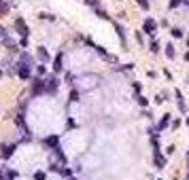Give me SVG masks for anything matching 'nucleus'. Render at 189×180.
I'll use <instances>...</instances> for the list:
<instances>
[{
    "label": "nucleus",
    "instance_id": "26",
    "mask_svg": "<svg viewBox=\"0 0 189 180\" xmlns=\"http://www.w3.org/2000/svg\"><path fill=\"white\" fill-rule=\"evenodd\" d=\"M45 70H47L45 66H36V72H38V74H45Z\"/></svg>",
    "mask_w": 189,
    "mask_h": 180
},
{
    "label": "nucleus",
    "instance_id": "7",
    "mask_svg": "<svg viewBox=\"0 0 189 180\" xmlns=\"http://www.w3.org/2000/svg\"><path fill=\"white\" fill-rule=\"evenodd\" d=\"M174 96H177V106H178V110H181V112H187V106H185V100H183V93H181V91H174Z\"/></svg>",
    "mask_w": 189,
    "mask_h": 180
},
{
    "label": "nucleus",
    "instance_id": "33",
    "mask_svg": "<svg viewBox=\"0 0 189 180\" xmlns=\"http://www.w3.org/2000/svg\"><path fill=\"white\" fill-rule=\"evenodd\" d=\"M0 79H2V72H0Z\"/></svg>",
    "mask_w": 189,
    "mask_h": 180
},
{
    "label": "nucleus",
    "instance_id": "1",
    "mask_svg": "<svg viewBox=\"0 0 189 180\" xmlns=\"http://www.w3.org/2000/svg\"><path fill=\"white\" fill-rule=\"evenodd\" d=\"M17 74H19V79H24V81H28L30 79V61H17Z\"/></svg>",
    "mask_w": 189,
    "mask_h": 180
},
{
    "label": "nucleus",
    "instance_id": "19",
    "mask_svg": "<svg viewBox=\"0 0 189 180\" xmlns=\"http://www.w3.org/2000/svg\"><path fill=\"white\" fill-rule=\"evenodd\" d=\"M136 100H138V104H140V106H147V104H149V100H147L144 96H140V93L136 96Z\"/></svg>",
    "mask_w": 189,
    "mask_h": 180
},
{
    "label": "nucleus",
    "instance_id": "14",
    "mask_svg": "<svg viewBox=\"0 0 189 180\" xmlns=\"http://www.w3.org/2000/svg\"><path fill=\"white\" fill-rule=\"evenodd\" d=\"M149 51H151V53H159V43H157V40H151V43H149Z\"/></svg>",
    "mask_w": 189,
    "mask_h": 180
},
{
    "label": "nucleus",
    "instance_id": "21",
    "mask_svg": "<svg viewBox=\"0 0 189 180\" xmlns=\"http://www.w3.org/2000/svg\"><path fill=\"white\" fill-rule=\"evenodd\" d=\"M136 2H138V7H140L142 11H147V9H149V2H147V0H136Z\"/></svg>",
    "mask_w": 189,
    "mask_h": 180
},
{
    "label": "nucleus",
    "instance_id": "9",
    "mask_svg": "<svg viewBox=\"0 0 189 180\" xmlns=\"http://www.w3.org/2000/svg\"><path fill=\"white\" fill-rule=\"evenodd\" d=\"M168 125H170V115H164L162 121H159V125H157V132H164Z\"/></svg>",
    "mask_w": 189,
    "mask_h": 180
},
{
    "label": "nucleus",
    "instance_id": "2",
    "mask_svg": "<svg viewBox=\"0 0 189 180\" xmlns=\"http://www.w3.org/2000/svg\"><path fill=\"white\" fill-rule=\"evenodd\" d=\"M142 32H147V34H155L157 32V21H155L153 17H147L142 21Z\"/></svg>",
    "mask_w": 189,
    "mask_h": 180
},
{
    "label": "nucleus",
    "instance_id": "10",
    "mask_svg": "<svg viewBox=\"0 0 189 180\" xmlns=\"http://www.w3.org/2000/svg\"><path fill=\"white\" fill-rule=\"evenodd\" d=\"M45 144L51 146V148H55V146H59V138L58 136H49V138H45Z\"/></svg>",
    "mask_w": 189,
    "mask_h": 180
},
{
    "label": "nucleus",
    "instance_id": "31",
    "mask_svg": "<svg viewBox=\"0 0 189 180\" xmlns=\"http://www.w3.org/2000/svg\"><path fill=\"white\" fill-rule=\"evenodd\" d=\"M183 4H189V0H183Z\"/></svg>",
    "mask_w": 189,
    "mask_h": 180
},
{
    "label": "nucleus",
    "instance_id": "22",
    "mask_svg": "<svg viewBox=\"0 0 189 180\" xmlns=\"http://www.w3.org/2000/svg\"><path fill=\"white\" fill-rule=\"evenodd\" d=\"M178 4H183V0H170V4H168V7H170V9H177Z\"/></svg>",
    "mask_w": 189,
    "mask_h": 180
},
{
    "label": "nucleus",
    "instance_id": "17",
    "mask_svg": "<svg viewBox=\"0 0 189 180\" xmlns=\"http://www.w3.org/2000/svg\"><path fill=\"white\" fill-rule=\"evenodd\" d=\"M170 34L174 36V38H183V30H181V28H172V30H170Z\"/></svg>",
    "mask_w": 189,
    "mask_h": 180
},
{
    "label": "nucleus",
    "instance_id": "28",
    "mask_svg": "<svg viewBox=\"0 0 189 180\" xmlns=\"http://www.w3.org/2000/svg\"><path fill=\"white\" fill-rule=\"evenodd\" d=\"M172 153H174V146H172V144H170V146H168V148H166V155H172Z\"/></svg>",
    "mask_w": 189,
    "mask_h": 180
},
{
    "label": "nucleus",
    "instance_id": "11",
    "mask_svg": "<svg viewBox=\"0 0 189 180\" xmlns=\"http://www.w3.org/2000/svg\"><path fill=\"white\" fill-rule=\"evenodd\" d=\"M62 68H64V66H62V53H58V57L53 60V72H59Z\"/></svg>",
    "mask_w": 189,
    "mask_h": 180
},
{
    "label": "nucleus",
    "instance_id": "13",
    "mask_svg": "<svg viewBox=\"0 0 189 180\" xmlns=\"http://www.w3.org/2000/svg\"><path fill=\"white\" fill-rule=\"evenodd\" d=\"M38 57L43 61H49V53L45 51V47H38Z\"/></svg>",
    "mask_w": 189,
    "mask_h": 180
},
{
    "label": "nucleus",
    "instance_id": "36",
    "mask_svg": "<svg viewBox=\"0 0 189 180\" xmlns=\"http://www.w3.org/2000/svg\"><path fill=\"white\" fill-rule=\"evenodd\" d=\"M187 45H189V40H187Z\"/></svg>",
    "mask_w": 189,
    "mask_h": 180
},
{
    "label": "nucleus",
    "instance_id": "30",
    "mask_svg": "<svg viewBox=\"0 0 189 180\" xmlns=\"http://www.w3.org/2000/svg\"><path fill=\"white\" fill-rule=\"evenodd\" d=\"M185 60H187V61H189V51H187V53H185Z\"/></svg>",
    "mask_w": 189,
    "mask_h": 180
},
{
    "label": "nucleus",
    "instance_id": "34",
    "mask_svg": "<svg viewBox=\"0 0 189 180\" xmlns=\"http://www.w3.org/2000/svg\"><path fill=\"white\" fill-rule=\"evenodd\" d=\"M70 180H77V178H70Z\"/></svg>",
    "mask_w": 189,
    "mask_h": 180
},
{
    "label": "nucleus",
    "instance_id": "23",
    "mask_svg": "<svg viewBox=\"0 0 189 180\" xmlns=\"http://www.w3.org/2000/svg\"><path fill=\"white\" fill-rule=\"evenodd\" d=\"M34 180H45V172H34Z\"/></svg>",
    "mask_w": 189,
    "mask_h": 180
},
{
    "label": "nucleus",
    "instance_id": "3",
    "mask_svg": "<svg viewBox=\"0 0 189 180\" xmlns=\"http://www.w3.org/2000/svg\"><path fill=\"white\" fill-rule=\"evenodd\" d=\"M153 161H155V168H157V169H164V168H166V157L162 155L159 146H157V148H153Z\"/></svg>",
    "mask_w": 189,
    "mask_h": 180
},
{
    "label": "nucleus",
    "instance_id": "18",
    "mask_svg": "<svg viewBox=\"0 0 189 180\" xmlns=\"http://www.w3.org/2000/svg\"><path fill=\"white\" fill-rule=\"evenodd\" d=\"M68 100H70V102H79V91H77V89H72L70 96H68Z\"/></svg>",
    "mask_w": 189,
    "mask_h": 180
},
{
    "label": "nucleus",
    "instance_id": "32",
    "mask_svg": "<svg viewBox=\"0 0 189 180\" xmlns=\"http://www.w3.org/2000/svg\"><path fill=\"white\" fill-rule=\"evenodd\" d=\"M187 125H189V117H187Z\"/></svg>",
    "mask_w": 189,
    "mask_h": 180
},
{
    "label": "nucleus",
    "instance_id": "35",
    "mask_svg": "<svg viewBox=\"0 0 189 180\" xmlns=\"http://www.w3.org/2000/svg\"><path fill=\"white\" fill-rule=\"evenodd\" d=\"M187 180H189V174H187Z\"/></svg>",
    "mask_w": 189,
    "mask_h": 180
},
{
    "label": "nucleus",
    "instance_id": "24",
    "mask_svg": "<svg viewBox=\"0 0 189 180\" xmlns=\"http://www.w3.org/2000/svg\"><path fill=\"white\" fill-rule=\"evenodd\" d=\"M66 83H68V85H72V83H74V76H72L70 72H68V74H66Z\"/></svg>",
    "mask_w": 189,
    "mask_h": 180
},
{
    "label": "nucleus",
    "instance_id": "27",
    "mask_svg": "<svg viewBox=\"0 0 189 180\" xmlns=\"http://www.w3.org/2000/svg\"><path fill=\"white\" fill-rule=\"evenodd\" d=\"M140 89H142L140 83H134V91H136V93H140Z\"/></svg>",
    "mask_w": 189,
    "mask_h": 180
},
{
    "label": "nucleus",
    "instance_id": "16",
    "mask_svg": "<svg viewBox=\"0 0 189 180\" xmlns=\"http://www.w3.org/2000/svg\"><path fill=\"white\" fill-rule=\"evenodd\" d=\"M96 15H98V17H100V19H111V17H108V13H106V11H102V9H100V7H98V9H96Z\"/></svg>",
    "mask_w": 189,
    "mask_h": 180
},
{
    "label": "nucleus",
    "instance_id": "25",
    "mask_svg": "<svg viewBox=\"0 0 189 180\" xmlns=\"http://www.w3.org/2000/svg\"><path fill=\"white\" fill-rule=\"evenodd\" d=\"M164 93H159V96H157V97H155V104H162V102H164Z\"/></svg>",
    "mask_w": 189,
    "mask_h": 180
},
{
    "label": "nucleus",
    "instance_id": "8",
    "mask_svg": "<svg viewBox=\"0 0 189 180\" xmlns=\"http://www.w3.org/2000/svg\"><path fill=\"white\" fill-rule=\"evenodd\" d=\"M13 151H15V146H2L0 144V155H2V159H9L13 155Z\"/></svg>",
    "mask_w": 189,
    "mask_h": 180
},
{
    "label": "nucleus",
    "instance_id": "12",
    "mask_svg": "<svg viewBox=\"0 0 189 180\" xmlns=\"http://www.w3.org/2000/svg\"><path fill=\"white\" fill-rule=\"evenodd\" d=\"M115 30H117V36H119V38H121V43L125 45V32H123V28H121V25H119V24H115Z\"/></svg>",
    "mask_w": 189,
    "mask_h": 180
},
{
    "label": "nucleus",
    "instance_id": "4",
    "mask_svg": "<svg viewBox=\"0 0 189 180\" xmlns=\"http://www.w3.org/2000/svg\"><path fill=\"white\" fill-rule=\"evenodd\" d=\"M58 87H59V81L55 76H51V79L45 81V91H47V93H53V96H55V93H58Z\"/></svg>",
    "mask_w": 189,
    "mask_h": 180
},
{
    "label": "nucleus",
    "instance_id": "5",
    "mask_svg": "<svg viewBox=\"0 0 189 180\" xmlns=\"http://www.w3.org/2000/svg\"><path fill=\"white\" fill-rule=\"evenodd\" d=\"M15 28H17V32L21 34V38H28L30 30H28V25H26V21H24V19H15Z\"/></svg>",
    "mask_w": 189,
    "mask_h": 180
},
{
    "label": "nucleus",
    "instance_id": "20",
    "mask_svg": "<svg viewBox=\"0 0 189 180\" xmlns=\"http://www.w3.org/2000/svg\"><path fill=\"white\" fill-rule=\"evenodd\" d=\"M83 2H85V4H89V7H94V9L100 7V2H98V0H83Z\"/></svg>",
    "mask_w": 189,
    "mask_h": 180
},
{
    "label": "nucleus",
    "instance_id": "29",
    "mask_svg": "<svg viewBox=\"0 0 189 180\" xmlns=\"http://www.w3.org/2000/svg\"><path fill=\"white\" fill-rule=\"evenodd\" d=\"M40 17H43V19H55V17H53V15H49V13H43Z\"/></svg>",
    "mask_w": 189,
    "mask_h": 180
},
{
    "label": "nucleus",
    "instance_id": "6",
    "mask_svg": "<svg viewBox=\"0 0 189 180\" xmlns=\"http://www.w3.org/2000/svg\"><path fill=\"white\" fill-rule=\"evenodd\" d=\"M43 91H45V81H43V79H34V81H32V93L38 96V93H43Z\"/></svg>",
    "mask_w": 189,
    "mask_h": 180
},
{
    "label": "nucleus",
    "instance_id": "15",
    "mask_svg": "<svg viewBox=\"0 0 189 180\" xmlns=\"http://www.w3.org/2000/svg\"><path fill=\"white\" fill-rule=\"evenodd\" d=\"M166 55H168L170 60H172V57L177 55V51H174V47H172V45H166Z\"/></svg>",
    "mask_w": 189,
    "mask_h": 180
}]
</instances>
